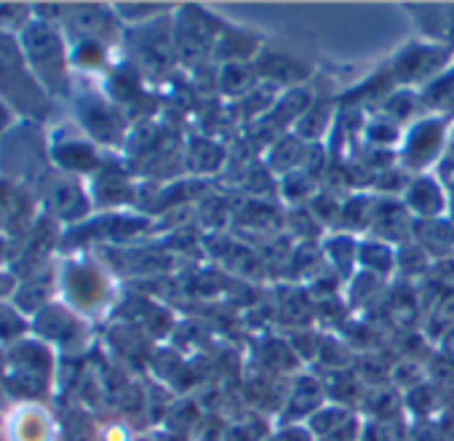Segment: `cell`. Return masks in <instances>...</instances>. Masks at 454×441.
<instances>
[{
	"instance_id": "6da1fadb",
	"label": "cell",
	"mask_w": 454,
	"mask_h": 441,
	"mask_svg": "<svg viewBox=\"0 0 454 441\" xmlns=\"http://www.w3.org/2000/svg\"><path fill=\"white\" fill-rule=\"evenodd\" d=\"M22 43L41 81H57L62 75V46L57 33L46 22H30L25 28Z\"/></svg>"
},
{
	"instance_id": "7a4b0ae2",
	"label": "cell",
	"mask_w": 454,
	"mask_h": 441,
	"mask_svg": "<svg viewBox=\"0 0 454 441\" xmlns=\"http://www.w3.org/2000/svg\"><path fill=\"white\" fill-rule=\"evenodd\" d=\"M51 206H54V211L59 217L73 219V217H78L83 211V195L73 182H59L51 190Z\"/></svg>"
},
{
	"instance_id": "3957f363",
	"label": "cell",
	"mask_w": 454,
	"mask_h": 441,
	"mask_svg": "<svg viewBox=\"0 0 454 441\" xmlns=\"http://www.w3.org/2000/svg\"><path fill=\"white\" fill-rule=\"evenodd\" d=\"M22 73V54L17 43L0 30V75H20Z\"/></svg>"
},
{
	"instance_id": "277c9868",
	"label": "cell",
	"mask_w": 454,
	"mask_h": 441,
	"mask_svg": "<svg viewBox=\"0 0 454 441\" xmlns=\"http://www.w3.org/2000/svg\"><path fill=\"white\" fill-rule=\"evenodd\" d=\"M17 438L20 441H43L46 438V420L35 412L25 414L17 425Z\"/></svg>"
},
{
	"instance_id": "5b68a950",
	"label": "cell",
	"mask_w": 454,
	"mask_h": 441,
	"mask_svg": "<svg viewBox=\"0 0 454 441\" xmlns=\"http://www.w3.org/2000/svg\"><path fill=\"white\" fill-rule=\"evenodd\" d=\"M22 332V321L14 311L0 308V337H14Z\"/></svg>"
},
{
	"instance_id": "8992f818",
	"label": "cell",
	"mask_w": 454,
	"mask_h": 441,
	"mask_svg": "<svg viewBox=\"0 0 454 441\" xmlns=\"http://www.w3.org/2000/svg\"><path fill=\"white\" fill-rule=\"evenodd\" d=\"M12 287H14V284H12V279H9V276H0V297L9 295V292H12Z\"/></svg>"
},
{
	"instance_id": "52a82bcc",
	"label": "cell",
	"mask_w": 454,
	"mask_h": 441,
	"mask_svg": "<svg viewBox=\"0 0 454 441\" xmlns=\"http://www.w3.org/2000/svg\"><path fill=\"white\" fill-rule=\"evenodd\" d=\"M0 255H4V241H0Z\"/></svg>"
}]
</instances>
